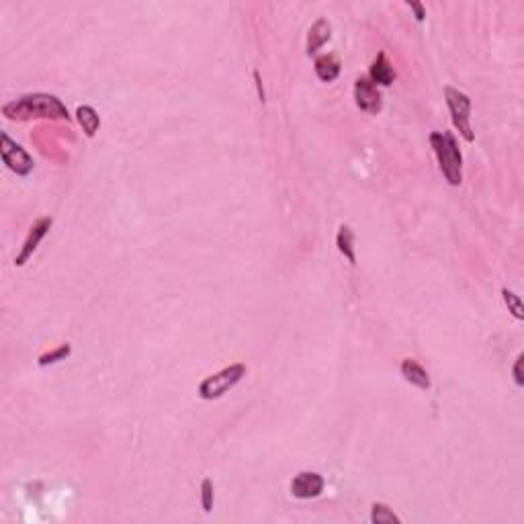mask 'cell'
I'll return each mask as SVG.
<instances>
[{
    "label": "cell",
    "mask_w": 524,
    "mask_h": 524,
    "mask_svg": "<svg viewBox=\"0 0 524 524\" xmlns=\"http://www.w3.org/2000/svg\"><path fill=\"white\" fill-rule=\"evenodd\" d=\"M368 78L373 80V84H381V86H389L395 80V70L391 68V64L387 62L385 53H379L371 66Z\"/></svg>",
    "instance_id": "obj_9"
},
{
    "label": "cell",
    "mask_w": 524,
    "mask_h": 524,
    "mask_svg": "<svg viewBox=\"0 0 524 524\" xmlns=\"http://www.w3.org/2000/svg\"><path fill=\"white\" fill-rule=\"evenodd\" d=\"M430 146H432L434 154L438 158L440 172L449 180V185H453V187L461 185V180H463V156H461V150H459L455 138L451 133L434 131L430 135Z\"/></svg>",
    "instance_id": "obj_2"
},
{
    "label": "cell",
    "mask_w": 524,
    "mask_h": 524,
    "mask_svg": "<svg viewBox=\"0 0 524 524\" xmlns=\"http://www.w3.org/2000/svg\"><path fill=\"white\" fill-rule=\"evenodd\" d=\"M315 74L324 82H332L340 74V62L334 55H321L315 59Z\"/></svg>",
    "instance_id": "obj_12"
},
{
    "label": "cell",
    "mask_w": 524,
    "mask_h": 524,
    "mask_svg": "<svg viewBox=\"0 0 524 524\" xmlns=\"http://www.w3.org/2000/svg\"><path fill=\"white\" fill-rule=\"evenodd\" d=\"M52 223H53L52 217H44V219H39V221H37V223L29 230V236H27V240H25V244H23V248H21L19 256L15 259V264H17V266H23L25 262L33 256V252L37 250L39 242H41V240H44V236L50 232Z\"/></svg>",
    "instance_id": "obj_8"
},
{
    "label": "cell",
    "mask_w": 524,
    "mask_h": 524,
    "mask_svg": "<svg viewBox=\"0 0 524 524\" xmlns=\"http://www.w3.org/2000/svg\"><path fill=\"white\" fill-rule=\"evenodd\" d=\"M445 99H447V106L451 111V117H453V125L459 129V133L467 140V142H473V129H471V99L453 88V86H447L445 88Z\"/></svg>",
    "instance_id": "obj_4"
},
{
    "label": "cell",
    "mask_w": 524,
    "mask_h": 524,
    "mask_svg": "<svg viewBox=\"0 0 524 524\" xmlns=\"http://www.w3.org/2000/svg\"><path fill=\"white\" fill-rule=\"evenodd\" d=\"M201 504H203L205 512L213 510V483H211V479H203V483H201Z\"/></svg>",
    "instance_id": "obj_18"
},
{
    "label": "cell",
    "mask_w": 524,
    "mask_h": 524,
    "mask_svg": "<svg viewBox=\"0 0 524 524\" xmlns=\"http://www.w3.org/2000/svg\"><path fill=\"white\" fill-rule=\"evenodd\" d=\"M76 117H78V123L82 125V131L86 133V138H95V133L99 131L101 127V119H99V113L88 105H82L76 109Z\"/></svg>",
    "instance_id": "obj_13"
},
{
    "label": "cell",
    "mask_w": 524,
    "mask_h": 524,
    "mask_svg": "<svg viewBox=\"0 0 524 524\" xmlns=\"http://www.w3.org/2000/svg\"><path fill=\"white\" fill-rule=\"evenodd\" d=\"M371 521L375 524H400L402 518L397 514H393V510L385 504H373V512H371Z\"/></svg>",
    "instance_id": "obj_15"
},
{
    "label": "cell",
    "mask_w": 524,
    "mask_h": 524,
    "mask_svg": "<svg viewBox=\"0 0 524 524\" xmlns=\"http://www.w3.org/2000/svg\"><path fill=\"white\" fill-rule=\"evenodd\" d=\"M402 375H404V379H406L408 383L416 385L420 389H430V377H428L426 368L420 367L416 361L406 359V361L402 363Z\"/></svg>",
    "instance_id": "obj_11"
},
{
    "label": "cell",
    "mask_w": 524,
    "mask_h": 524,
    "mask_svg": "<svg viewBox=\"0 0 524 524\" xmlns=\"http://www.w3.org/2000/svg\"><path fill=\"white\" fill-rule=\"evenodd\" d=\"M410 8L416 12V19H418L420 23L424 21V17H426V12H424V6L420 4V2H410Z\"/></svg>",
    "instance_id": "obj_20"
},
{
    "label": "cell",
    "mask_w": 524,
    "mask_h": 524,
    "mask_svg": "<svg viewBox=\"0 0 524 524\" xmlns=\"http://www.w3.org/2000/svg\"><path fill=\"white\" fill-rule=\"evenodd\" d=\"M324 492V477L315 471H301L291 481V494L299 500H312Z\"/></svg>",
    "instance_id": "obj_7"
},
{
    "label": "cell",
    "mask_w": 524,
    "mask_h": 524,
    "mask_svg": "<svg viewBox=\"0 0 524 524\" xmlns=\"http://www.w3.org/2000/svg\"><path fill=\"white\" fill-rule=\"evenodd\" d=\"M70 353H72L70 344H62V346H57L52 353L41 355L37 363H39L41 367H48V365H53V363H57V361H66V359L70 357Z\"/></svg>",
    "instance_id": "obj_16"
},
{
    "label": "cell",
    "mask_w": 524,
    "mask_h": 524,
    "mask_svg": "<svg viewBox=\"0 0 524 524\" xmlns=\"http://www.w3.org/2000/svg\"><path fill=\"white\" fill-rule=\"evenodd\" d=\"M332 37V27L326 19H317L308 33V55L315 53Z\"/></svg>",
    "instance_id": "obj_10"
},
{
    "label": "cell",
    "mask_w": 524,
    "mask_h": 524,
    "mask_svg": "<svg viewBox=\"0 0 524 524\" xmlns=\"http://www.w3.org/2000/svg\"><path fill=\"white\" fill-rule=\"evenodd\" d=\"M0 154L4 164L19 176H27L33 170V158L29 156L19 144H15L6 133H0Z\"/></svg>",
    "instance_id": "obj_5"
},
{
    "label": "cell",
    "mask_w": 524,
    "mask_h": 524,
    "mask_svg": "<svg viewBox=\"0 0 524 524\" xmlns=\"http://www.w3.org/2000/svg\"><path fill=\"white\" fill-rule=\"evenodd\" d=\"M246 375V367L244 365H230L223 371L215 373L207 377L201 385H199V395L203 400H219L221 395H225L234 385H238L242 381V377Z\"/></svg>",
    "instance_id": "obj_3"
},
{
    "label": "cell",
    "mask_w": 524,
    "mask_h": 524,
    "mask_svg": "<svg viewBox=\"0 0 524 524\" xmlns=\"http://www.w3.org/2000/svg\"><path fill=\"white\" fill-rule=\"evenodd\" d=\"M523 363H524V357L521 355L518 359H516V365H514V381H516V385H524V379H523Z\"/></svg>",
    "instance_id": "obj_19"
},
{
    "label": "cell",
    "mask_w": 524,
    "mask_h": 524,
    "mask_svg": "<svg viewBox=\"0 0 524 524\" xmlns=\"http://www.w3.org/2000/svg\"><path fill=\"white\" fill-rule=\"evenodd\" d=\"M355 103L365 113H379L381 111L383 97L377 88V84H373V80L368 76H361L355 82Z\"/></svg>",
    "instance_id": "obj_6"
},
{
    "label": "cell",
    "mask_w": 524,
    "mask_h": 524,
    "mask_svg": "<svg viewBox=\"0 0 524 524\" xmlns=\"http://www.w3.org/2000/svg\"><path fill=\"white\" fill-rule=\"evenodd\" d=\"M336 244H338V250L344 254V259L355 264L357 262V256H355V234L348 225H342L340 232H338V238H336Z\"/></svg>",
    "instance_id": "obj_14"
},
{
    "label": "cell",
    "mask_w": 524,
    "mask_h": 524,
    "mask_svg": "<svg viewBox=\"0 0 524 524\" xmlns=\"http://www.w3.org/2000/svg\"><path fill=\"white\" fill-rule=\"evenodd\" d=\"M2 113L8 119H19V121H27V119H70L66 105L53 97V95H25L12 103L2 106Z\"/></svg>",
    "instance_id": "obj_1"
},
{
    "label": "cell",
    "mask_w": 524,
    "mask_h": 524,
    "mask_svg": "<svg viewBox=\"0 0 524 524\" xmlns=\"http://www.w3.org/2000/svg\"><path fill=\"white\" fill-rule=\"evenodd\" d=\"M502 295H504V301H506V306H508V312H512V315H514L516 319H524V308L521 297H518L516 293L508 291V289H504Z\"/></svg>",
    "instance_id": "obj_17"
}]
</instances>
